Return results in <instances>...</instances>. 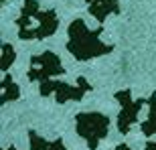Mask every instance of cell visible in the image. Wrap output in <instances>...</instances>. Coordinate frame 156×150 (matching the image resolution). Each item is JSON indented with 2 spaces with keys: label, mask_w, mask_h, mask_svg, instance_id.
I'll return each mask as SVG.
<instances>
[{
  "label": "cell",
  "mask_w": 156,
  "mask_h": 150,
  "mask_svg": "<svg viewBox=\"0 0 156 150\" xmlns=\"http://www.w3.org/2000/svg\"><path fill=\"white\" fill-rule=\"evenodd\" d=\"M18 24V37L23 41L30 39H47L59 27L57 12L55 10H41L37 0H24Z\"/></svg>",
  "instance_id": "obj_1"
},
{
  "label": "cell",
  "mask_w": 156,
  "mask_h": 150,
  "mask_svg": "<svg viewBox=\"0 0 156 150\" xmlns=\"http://www.w3.org/2000/svg\"><path fill=\"white\" fill-rule=\"evenodd\" d=\"M101 29L98 30H89L85 20L75 18L69 24V41H67V49L77 61H89L93 57L99 55H108L112 51V45H105L99 39Z\"/></svg>",
  "instance_id": "obj_2"
},
{
  "label": "cell",
  "mask_w": 156,
  "mask_h": 150,
  "mask_svg": "<svg viewBox=\"0 0 156 150\" xmlns=\"http://www.w3.org/2000/svg\"><path fill=\"white\" fill-rule=\"evenodd\" d=\"M75 130L81 138L87 142L89 150H95L99 142L108 136L110 130V118L99 112H85L75 116Z\"/></svg>",
  "instance_id": "obj_3"
},
{
  "label": "cell",
  "mask_w": 156,
  "mask_h": 150,
  "mask_svg": "<svg viewBox=\"0 0 156 150\" xmlns=\"http://www.w3.org/2000/svg\"><path fill=\"white\" fill-rule=\"evenodd\" d=\"M91 89L89 81L85 77H79L77 79V85H69V83H63V81H43L39 85L41 95H51L55 93V99L57 104H65V102H79L87 91Z\"/></svg>",
  "instance_id": "obj_4"
},
{
  "label": "cell",
  "mask_w": 156,
  "mask_h": 150,
  "mask_svg": "<svg viewBox=\"0 0 156 150\" xmlns=\"http://www.w3.org/2000/svg\"><path fill=\"white\" fill-rule=\"evenodd\" d=\"M65 69L61 65V59L51 51H45L41 55H33L30 57V67H29V77L30 81H37V83H43V81H49L55 75H63Z\"/></svg>",
  "instance_id": "obj_5"
},
{
  "label": "cell",
  "mask_w": 156,
  "mask_h": 150,
  "mask_svg": "<svg viewBox=\"0 0 156 150\" xmlns=\"http://www.w3.org/2000/svg\"><path fill=\"white\" fill-rule=\"evenodd\" d=\"M116 99L120 102V105H122V112H120V116H118V130H120L122 134H128V132H130V128H132L134 124H136V120H138V112L142 110L144 99L134 102L130 89L118 91Z\"/></svg>",
  "instance_id": "obj_6"
},
{
  "label": "cell",
  "mask_w": 156,
  "mask_h": 150,
  "mask_svg": "<svg viewBox=\"0 0 156 150\" xmlns=\"http://www.w3.org/2000/svg\"><path fill=\"white\" fill-rule=\"evenodd\" d=\"M87 10L99 24H104L108 14L118 12L120 6H118V0H87Z\"/></svg>",
  "instance_id": "obj_7"
},
{
  "label": "cell",
  "mask_w": 156,
  "mask_h": 150,
  "mask_svg": "<svg viewBox=\"0 0 156 150\" xmlns=\"http://www.w3.org/2000/svg\"><path fill=\"white\" fill-rule=\"evenodd\" d=\"M148 105H150V116H148V120L142 122V134L144 136H156V93L150 98V102H148Z\"/></svg>",
  "instance_id": "obj_8"
},
{
  "label": "cell",
  "mask_w": 156,
  "mask_h": 150,
  "mask_svg": "<svg viewBox=\"0 0 156 150\" xmlns=\"http://www.w3.org/2000/svg\"><path fill=\"white\" fill-rule=\"evenodd\" d=\"M18 95H20V93H18V87L12 83V77L4 73V77H2V98H0L2 104H6V102H14Z\"/></svg>",
  "instance_id": "obj_9"
},
{
  "label": "cell",
  "mask_w": 156,
  "mask_h": 150,
  "mask_svg": "<svg viewBox=\"0 0 156 150\" xmlns=\"http://www.w3.org/2000/svg\"><path fill=\"white\" fill-rule=\"evenodd\" d=\"M14 57H16V55H14V47L12 45H8V43H4V45H2V73H6V71L10 69V65L14 63Z\"/></svg>",
  "instance_id": "obj_10"
},
{
  "label": "cell",
  "mask_w": 156,
  "mask_h": 150,
  "mask_svg": "<svg viewBox=\"0 0 156 150\" xmlns=\"http://www.w3.org/2000/svg\"><path fill=\"white\" fill-rule=\"evenodd\" d=\"M29 138H30V150H51L53 142H47L37 132H29Z\"/></svg>",
  "instance_id": "obj_11"
},
{
  "label": "cell",
  "mask_w": 156,
  "mask_h": 150,
  "mask_svg": "<svg viewBox=\"0 0 156 150\" xmlns=\"http://www.w3.org/2000/svg\"><path fill=\"white\" fill-rule=\"evenodd\" d=\"M51 150H67V148L63 146V142H61V140H55V142L51 144Z\"/></svg>",
  "instance_id": "obj_12"
},
{
  "label": "cell",
  "mask_w": 156,
  "mask_h": 150,
  "mask_svg": "<svg viewBox=\"0 0 156 150\" xmlns=\"http://www.w3.org/2000/svg\"><path fill=\"white\" fill-rule=\"evenodd\" d=\"M144 150H156V142H148Z\"/></svg>",
  "instance_id": "obj_13"
},
{
  "label": "cell",
  "mask_w": 156,
  "mask_h": 150,
  "mask_svg": "<svg viewBox=\"0 0 156 150\" xmlns=\"http://www.w3.org/2000/svg\"><path fill=\"white\" fill-rule=\"evenodd\" d=\"M114 150H132V148H130V146H126V144H120V146H116Z\"/></svg>",
  "instance_id": "obj_14"
},
{
  "label": "cell",
  "mask_w": 156,
  "mask_h": 150,
  "mask_svg": "<svg viewBox=\"0 0 156 150\" xmlns=\"http://www.w3.org/2000/svg\"><path fill=\"white\" fill-rule=\"evenodd\" d=\"M6 150H14V148H6Z\"/></svg>",
  "instance_id": "obj_15"
}]
</instances>
